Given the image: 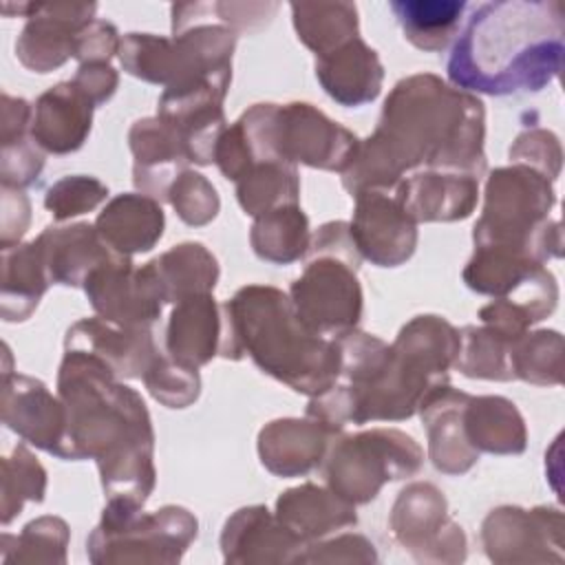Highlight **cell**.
I'll return each instance as SVG.
<instances>
[{
    "mask_svg": "<svg viewBox=\"0 0 565 565\" xmlns=\"http://www.w3.org/2000/svg\"><path fill=\"white\" fill-rule=\"evenodd\" d=\"M95 9V2H31V11L26 15L29 22L15 44L20 60L40 73L51 66H60L68 55H73L75 35L93 20Z\"/></svg>",
    "mask_w": 565,
    "mask_h": 565,
    "instance_id": "3",
    "label": "cell"
},
{
    "mask_svg": "<svg viewBox=\"0 0 565 565\" xmlns=\"http://www.w3.org/2000/svg\"><path fill=\"white\" fill-rule=\"evenodd\" d=\"M254 360L296 391H320L335 371V349L313 338L276 289H243L230 305Z\"/></svg>",
    "mask_w": 565,
    "mask_h": 565,
    "instance_id": "2",
    "label": "cell"
},
{
    "mask_svg": "<svg viewBox=\"0 0 565 565\" xmlns=\"http://www.w3.org/2000/svg\"><path fill=\"white\" fill-rule=\"evenodd\" d=\"M388 7L415 46L439 51L459 29L468 4L463 0H393Z\"/></svg>",
    "mask_w": 565,
    "mask_h": 565,
    "instance_id": "8",
    "label": "cell"
},
{
    "mask_svg": "<svg viewBox=\"0 0 565 565\" xmlns=\"http://www.w3.org/2000/svg\"><path fill=\"white\" fill-rule=\"evenodd\" d=\"M300 318L313 329H340L358 320L360 289L355 278L340 265L311 263L294 285Z\"/></svg>",
    "mask_w": 565,
    "mask_h": 565,
    "instance_id": "4",
    "label": "cell"
},
{
    "mask_svg": "<svg viewBox=\"0 0 565 565\" xmlns=\"http://www.w3.org/2000/svg\"><path fill=\"white\" fill-rule=\"evenodd\" d=\"M71 84H60L38 104L35 135L53 152L75 150L90 128V104L73 90Z\"/></svg>",
    "mask_w": 565,
    "mask_h": 565,
    "instance_id": "6",
    "label": "cell"
},
{
    "mask_svg": "<svg viewBox=\"0 0 565 565\" xmlns=\"http://www.w3.org/2000/svg\"><path fill=\"white\" fill-rule=\"evenodd\" d=\"M298 38L320 57L358 38V9L351 2H291Z\"/></svg>",
    "mask_w": 565,
    "mask_h": 565,
    "instance_id": "7",
    "label": "cell"
},
{
    "mask_svg": "<svg viewBox=\"0 0 565 565\" xmlns=\"http://www.w3.org/2000/svg\"><path fill=\"white\" fill-rule=\"evenodd\" d=\"M115 49H117V29L108 22L90 20L77 31L73 55L84 64H90L95 60H104V57L108 60Z\"/></svg>",
    "mask_w": 565,
    "mask_h": 565,
    "instance_id": "11",
    "label": "cell"
},
{
    "mask_svg": "<svg viewBox=\"0 0 565 565\" xmlns=\"http://www.w3.org/2000/svg\"><path fill=\"white\" fill-rule=\"evenodd\" d=\"M565 13L556 0L479 4L448 60L450 79L470 90H541L563 62Z\"/></svg>",
    "mask_w": 565,
    "mask_h": 565,
    "instance_id": "1",
    "label": "cell"
},
{
    "mask_svg": "<svg viewBox=\"0 0 565 565\" xmlns=\"http://www.w3.org/2000/svg\"><path fill=\"white\" fill-rule=\"evenodd\" d=\"M296 126V132L300 139H333L344 135L347 130L333 126L329 119H324L320 113L307 108L305 104H294V108H289ZM287 157H300L302 161L311 163V166H322V168H340L342 163H347V154L329 148L324 143H316V141H294L285 148Z\"/></svg>",
    "mask_w": 565,
    "mask_h": 565,
    "instance_id": "9",
    "label": "cell"
},
{
    "mask_svg": "<svg viewBox=\"0 0 565 565\" xmlns=\"http://www.w3.org/2000/svg\"><path fill=\"white\" fill-rule=\"evenodd\" d=\"M75 84H82L88 93H95L97 102H102L113 93V88L117 84V77H115L113 68L90 62V64H84L79 68Z\"/></svg>",
    "mask_w": 565,
    "mask_h": 565,
    "instance_id": "12",
    "label": "cell"
},
{
    "mask_svg": "<svg viewBox=\"0 0 565 565\" xmlns=\"http://www.w3.org/2000/svg\"><path fill=\"white\" fill-rule=\"evenodd\" d=\"M106 190L93 179H66L51 188L46 196V207L55 212V216L64 218L71 214H79L86 207H93Z\"/></svg>",
    "mask_w": 565,
    "mask_h": 565,
    "instance_id": "10",
    "label": "cell"
},
{
    "mask_svg": "<svg viewBox=\"0 0 565 565\" xmlns=\"http://www.w3.org/2000/svg\"><path fill=\"white\" fill-rule=\"evenodd\" d=\"M316 68L324 88L342 104L358 106L373 99L380 90L382 66L375 51L360 38H353L333 53L322 55Z\"/></svg>",
    "mask_w": 565,
    "mask_h": 565,
    "instance_id": "5",
    "label": "cell"
}]
</instances>
